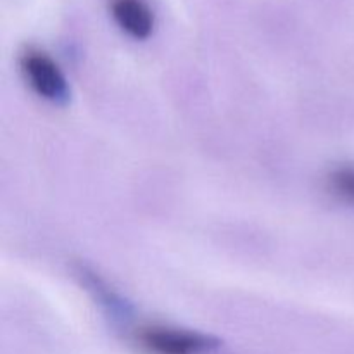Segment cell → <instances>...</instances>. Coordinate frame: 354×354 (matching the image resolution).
Masks as SVG:
<instances>
[{
    "instance_id": "cell-1",
    "label": "cell",
    "mask_w": 354,
    "mask_h": 354,
    "mask_svg": "<svg viewBox=\"0 0 354 354\" xmlns=\"http://www.w3.org/2000/svg\"><path fill=\"white\" fill-rule=\"evenodd\" d=\"M135 341L147 354H209L220 348V341L211 335L165 325L138 328Z\"/></svg>"
},
{
    "instance_id": "cell-2",
    "label": "cell",
    "mask_w": 354,
    "mask_h": 354,
    "mask_svg": "<svg viewBox=\"0 0 354 354\" xmlns=\"http://www.w3.org/2000/svg\"><path fill=\"white\" fill-rule=\"evenodd\" d=\"M21 69L37 95L50 102H64L68 100L69 88L66 76L62 75L57 62L45 52L30 48L21 57Z\"/></svg>"
},
{
    "instance_id": "cell-3",
    "label": "cell",
    "mask_w": 354,
    "mask_h": 354,
    "mask_svg": "<svg viewBox=\"0 0 354 354\" xmlns=\"http://www.w3.org/2000/svg\"><path fill=\"white\" fill-rule=\"evenodd\" d=\"M111 12L123 31L137 40L151 37L154 14L144 0H111Z\"/></svg>"
},
{
    "instance_id": "cell-4",
    "label": "cell",
    "mask_w": 354,
    "mask_h": 354,
    "mask_svg": "<svg viewBox=\"0 0 354 354\" xmlns=\"http://www.w3.org/2000/svg\"><path fill=\"white\" fill-rule=\"evenodd\" d=\"M330 183L339 196L354 204V169L341 168L332 173Z\"/></svg>"
}]
</instances>
